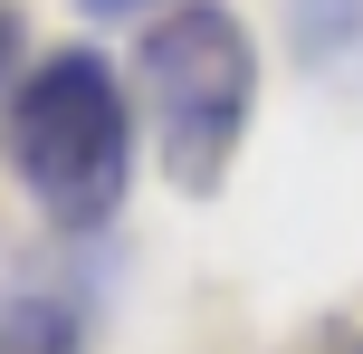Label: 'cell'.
Listing matches in <instances>:
<instances>
[{
    "label": "cell",
    "mask_w": 363,
    "mask_h": 354,
    "mask_svg": "<svg viewBox=\"0 0 363 354\" xmlns=\"http://www.w3.org/2000/svg\"><path fill=\"white\" fill-rule=\"evenodd\" d=\"M86 19H134V10H163V0H77Z\"/></svg>",
    "instance_id": "obj_6"
},
{
    "label": "cell",
    "mask_w": 363,
    "mask_h": 354,
    "mask_svg": "<svg viewBox=\"0 0 363 354\" xmlns=\"http://www.w3.org/2000/svg\"><path fill=\"white\" fill-rule=\"evenodd\" d=\"M315 354H363V326H354V316H335V326H315Z\"/></svg>",
    "instance_id": "obj_5"
},
{
    "label": "cell",
    "mask_w": 363,
    "mask_h": 354,
    "mask_svg": "<svg viewBox=\"0 0 363 354\" xmlns=\"http://www.w3.org/2000/svg\"><path fill=\"white\" fill-rule=\"evenodd\" d=\"M296 48H306V67L354 57L363 48V0H296Z\"/></svg>",
    "instance_id": "obj_3"
},
{
    "label": "cell",
    "mask_w": 363,
    "mask_h": 354,
    "mask_svg": "<svg viewBox=\"0 0 363 354\" xmlns=\"http://www.w3.org/2000/svg\"><path fill=\"white\" fill-rule=\"evenodd\" d=\"M144 106H153V144H163V182L211 201L230 182L239 144L258 115V38L230 0H172L144 29Z\"/></svg>",
    "instance_id": "obj_2"
},
{
    "label": "cell",
    "mask_w": 363,
    "mask_h": 354,
    "mask_svg": "<svg viewBox=\"0 0 363 354\" xmlns=\"http://www.w3.org/2000/svg\"><path fill=\"white\" fill-rule=\"evenodd\" d=\"M29 29H19V10H0V96H10V77H29Z\"/></svg>",
    "instance_id": "obj_4"
},
{
    "label": "cell",
    "mask_w": 363,
    "mask_h": 354,
    "mask_svg": "<svg viewBox=\"0 0 363 354\" xmlns=\"http://www.w3.org/2000/svg\"><path fill=\"white\" fill-rule=\"evenodd\" d=\"M10 172L57 230H106L134 182V106L115 57L48 48L10 96Z\"/></svg>",
    "instance_id": "obj_1"
}]
</instances>
